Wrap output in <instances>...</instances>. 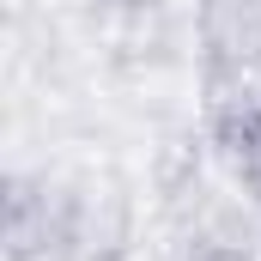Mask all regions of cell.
Here are the masks:
<instances>
[{
  "mask_svg": "<svg viewBox=\"0 0 261 261\" xmlns=\"http://www.w3.org/2000/svg\"><path fill=\"white\" fill-rule=\"evenodd\" d=\"M213 134H219V146L237 158V176H243V189L261 200V97H225L219 110H213Z\"/></svg>",
  "mask_w": 261,
  "mask_h": 261,
  "instance_id": "cell-1",
  "label": "cell"
},
{
  "mask_svg": "<svg viewBox=\"0 0 261 261\" xmlns=\"http://www.w3.org/2000/svg\"><path fill=\"white\" fill-rule=\"evenodd\" d=\"M49 249V195H37L31 182H12V200H6V255L31 261Z\"/></svg>",
  "mask_w": 261,
  "mask_h": 261,
  "instance_id": "cell-2",
  "label": "cell"
},
{
  "mask_svg": "<svg viewBox=\"0 0 261 261\" xmlns=\"http://www.w3.org/2000/svg\"><path fill=\"white\" fill-rule=\"evenodd\" d=\"M189 261H255V255H249V249H237V243H200Z\"/></svg>",
  "mask_w": 261,
  "mask_h": 261,
  "instance_id": "cell-3",
  "label": "cell"
}]
</instances>
